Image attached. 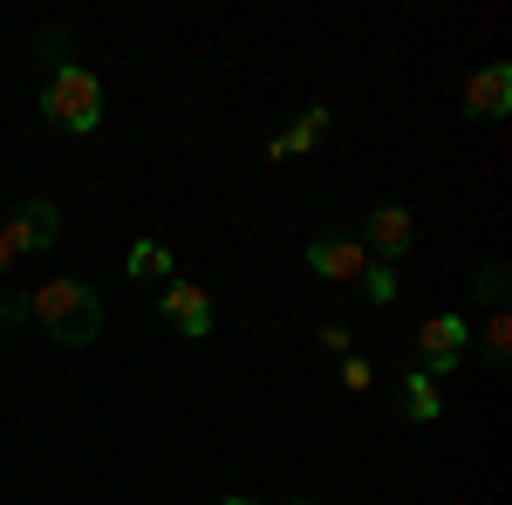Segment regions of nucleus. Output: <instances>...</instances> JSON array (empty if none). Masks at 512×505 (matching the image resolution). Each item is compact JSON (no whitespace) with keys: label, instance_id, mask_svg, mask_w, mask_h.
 <instances>
[{"label":"nucleus","instance_id":"nucleus-15","mask_svg":"<svg viewBox=\"0 0 512 505\" xmlns=\"http://www.w3.org/2000/svg\"><path fill=\"white\" fill-rule=\"evenodd\" d=\"M342 383H349V389H369L376 376H369V362H362V355H349V362H342Z\"/></svg>","mask_w":512,"mask_h":505},{"label":"nucleus","instance_id":"nucleus-2","mask_svg":"<svg viewBox=\"0 0 512 505\" xmlns=\"http://www.w3.org/2000/svg\"><path fill=\"white\" fill-rule=\"evenodd\" d=\"M41 110H48L55 130L89 137V130L103 123V82L89 76L82 62H55V69H48V89H41Z\"/></svg>","mask_w":512,"mask_h":505},{"label":"nucleus","instance_id":"nucleus-11","mask_svg":"<svg viewBox=\"0 0 512 505\" xmlns=\"http://www.w3.org/2000/svg\"><path fill=\"white\" fill-rule=\"evenodd\" d=\"M437 410H444V396H437V383L424 376V369H410V383H403V417H417V424H431Z\"/></svg>","mask_w":512,"mask_h":505},{"label":"nucleus","instance_id":"nucleus-16","mask_svg":"<svg viewBox=\"0 0 512 505\" xmlns=\"http://www.w3.org/2000/svg\"><path fill=\"white\" fill-rule=\"evenodd\" d=\"M14 260H21V253H14V239L0 233V280H7V267H14Z\"/></svg>","mask_w":512,"mask_h":505},{"label":"nucleus","instance_id":"nucleus-14","mask_svg":"<svg viewBox=\"0 0 512 505\" xmlns=\"http://www.w3.org/2000/svg\"><path fill=\"white\" fill-rule=\"evenodd\" d=\"M362 287H369V301H396V273L390 267H362Z\"/></svg>","mask_w":512,"mask_h":505},{"label":"nucleus","instance_id":"nucleus-6","mask_svg":"<svg viewBox=\"0 0 512 505\" xmlns=\"http://www.w3.org/2000/svg\"><path fill=\"white\" fill-rule=\"evenodd\" d=\"M0 233L14 239V253H48V246L62 239V212H55L48 198H28V205H14V219H7Z\"/></svg>","mask_w":512,"mask_h":505},{"label":"nucleus","instance_id":"nucleus-4","mask_svg":"<svg viewBox=\"0 0 512 505\" xmlns=\"http://www.w3.org/2000/svg\"><path fill=\"white\" fill-rule=\"evenodd\" d=\"M410 239H417V219L403 212V205H376L369 219H362V246L376 253V267H390L410 253Z\"/></svg>","mask_w":512,"mask_h":505},{"label":"nucleus","instance_id":"nucleus-10","mask_svg":"<svg viewBox=\"0 0 512 505\" xmlns=\"http://www.w3.org/2000/svg\"><path fill=\"white\" fill-rule=\"evenodd\" d=\"M321 137H328V110H301V123H294L287 137H274V144H267V157H294V151H315Z\"/></svg>","mask_w":512,"mask_h":505},{"label":"nucleus","instance_id":"nucleus-8","mask_svg":"<svg viewBox=\"0 0 512 505\" xmlns=\"http://www.w3.org/2000/svg\"><path fill=\"white\" fill-rule=\"evenodd\" d=\"M506 110H512V69H506V62H492V69H478V76L465 82V117L499 123Z\"/></svg>","mask_w":512,"mask_h":505},{"label":"nucleus","instance_id":"nucleus-5","mask_svg":"<svg viewBox=\"0 0 512 505\" xmlns=\"http://www.w3.org/2000/svg\"><path fill=\"white\" fill-rule=\"evenodd\" d=\"M158 314L178 328V335H212V294L198 287V280H164V301H158Z\"/></svg>","mask_w":512,"mask_h":505},{"label":"nucleus","instance_id":"nucleus-9","mask_svg":"<svg viewBox=\"0 0 512 505\" xmlns=\"http://www.w3.org/2000/svg\"><path fill=\"white\" fill-rule=\"evenodd\" d=\"M123 273H130L137 287H158V280H171V246H158V239H137V246L123 253Z\"/></svg>","mask_w":512,"mask_h":505},{"label":"nucleus","instance_id":"nucleus-12","mask_svg":"<svg viewBox=\"0 0 512 505\" xmlns=\"http://www.w3.org/2000/svg\"><path fill=\"white\" fill-rule=\"evenodd\" d=\"M485 362H492V369L512 362V314L506 308H492V321H485Z\"/></svg>","mask_w":512,"mask_h":505},{"label":"nucleus","instance_id":"nucleus-13","mask_svg":"<svg viewBox=\"0 0 512 505\" xmlns=\"http://www.w3.org/2000/svg\"><path fill=\"white\" fill-rule=\"evenodd\" d=\"M478 301L506 308V267H499V260H492V267H478Z\"/></svg>","mask_w":512,"mask_h":505},{"label":"nucleus","instance_id":"nucleus-7","mask_svg":"<svg viewBox=\"0 0 512 505\" xmlns=\"http://www.w3.org/2000/svg\"><path fill=\"white\" fill-rule=\"evenodd\" d=\"M362 267H369V260H362V239H349V233H315L308 239V273H321V280H355Z\"/></svg>","mask_w":512,"mask_h":505},{"label":"nucleus","instance_id":"nucleus-1","mask_svg":"<svg viewBox=\"0 0 512 505\" xmlns=\"http://www.w3.org/2000/svg\"><path fill=\"white\" fill-rule=\"evenodd\" d=\"M28 314H35L41 328L62 342V349H89L96 335H103V301H96V287L76 280V273H55V280H41L35 294H28Z\"/></svg>","mask_w":512,"mask_h":505},{"label":"nucleus","instance_id":"nucleus-18","mask_svg":"<svg viewBox=\"0 0 512 505\" xmlns=\"http://www.w3.org/2000/svg\"><path fill=\"white\" fill-rule=\"evenodd\" d=\"M287 505H315V499H287Z\"/></svg>","mask_w":512,"mask_h":505},{"label":"nucleus","instance_id":"nucleus-3","mask_svg":"<svg viewBox=\"0 0 512 505\" xmlns=\"http://www.w3.org/2000/svg\"><path fill=\"white\" fill-rule=\"evenodd\" d=\"M465 342H472V321L465 314H431L424 328H417V355H424V376H451L458 369V355H465Z\"/></svg>","mask_w":512,"mask_h":505},{"label":"nucleus","instance_id":"nucleus-17","mask_svg":"<svg viewBox=\"0 0 512 505\" xmlns=\"http://www.w3.org/2000/svg\"><path fill=\"white\" fill-rule=\"evenodd\" d=\"M226 505H260V499H226Z\"/></svg>","mask_w":512,"mask_h":505}]
</instances>
